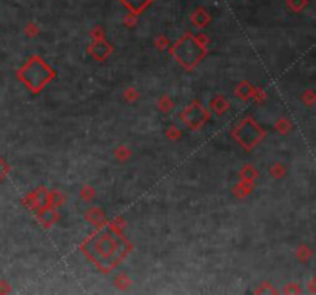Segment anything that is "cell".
I'll use <instances>...</instances> for the list:
<instances>
[{
    "label": "cell",
    "instance_id": "3957f363",
    "mask_svg": "<svg viewBox=\"0 0 316 295\" xmlns=\"http://www.w3.org/2000/svg\"><path fill=\"white\" fill-rule=\"evenodd\" d=\"M54 69L39 55L31 57L17 71L19 80H22L32 94H39L54 78Z\"/></svg>",
    "mask_w": 316,
    "mask_h": 295
},
{
    "label": "cell",
    "instance_id": "30bf717a",
    "mask_svg": "<svg viewBox=\"0 0 316 295\" xmlns=\"http://www.w3.org/2000/svg\"><path fill=\"white\" fill-rule=\"evenodd\" d=\"M253 92H255V89L247 83V82H244V83H241L239 85V88H238V91H236V94H238V97H242V99H247V97H250V95H253Z\"/></svg>",
    "mask_w": 316,
    "mask_h": 295
},
{
    "label": "cell",
    "instance_id": "8fae6325",
    "mask_svg": "<svg viewBox=\"0 0 316 295\" xmlns=\"http://www.w3.org/2000/svg\"><path fill=\"white\" fill-rule=\"evenodd\" d=\"M227 106H229V103L224 100V97H216L213 100V109L218 111V114H222L227 109Z\"/></svg>",
    "mask_w": 316,
    "mask_h": 295
},
{
    "label": "cell",
    "instance_id": "4fadbf2b",
    "mask_svg": "<svg viewBox=\"0 0 316 295\" xmlns=\"http://www.w3.org/2000/svg\"><path fill=\"white\" fill-rule=\"evenodd\" d=\"M8 171H9V166H8V163L3 160V159H0V182L6 177V174H8Z\"/></svg>",
    "mask_w": 316,
    "mask_h": 295
},
{
    "label": "cell",
    "instance_id": "5b68a950",
    "mask_svg": "<svg viewBox=\"0 0 316 295\" xmlns=\"http://www.w3.org/2000/svg\"><path fill=\"white\" fill-rule=\"evenodd\" d=\"M181 119L190 129H199L210 119V112L201 103L195 102L184 109V112L181 114Z\"/></svg>",
    "mask_w": 316,
    "mask_h": 295
},
{
    "label": "cell",
    "instance_id": "7c38bea8",
    "mask_svg": "<svg viewBox=\"0 0 316 295\" xmlns=\"http://www.w3.org/2000/svg\"><path fill=\"white\" fill-rule=\"evenodd\" d=\"M242 179L245 182H253V179H256V171L250 166H247L244 171H242Z\"/></svg>",
    "mask_w": 316,
    "mask_h": 295
},
{
    "label": "cell",
    "instance_id": "52a82bcc",
    "mask_svg": "<svg viewBox=\"0 0 316 295\" xmlns=\"http://www.w3.org/2000/svg\"><path fill=\"white\" fill-rule=\"evenodd\" d=\"M37 217H39V220H40V223H42L43 226H51V225L57 220V214H56L51 208H48V206L40 208Z\"/></svg>",
    "mask_w": 316,
    "mask_h": 295
},
{
    "label": "cell",
    "instance_id": "277c9868",
    "mask_svg": "<svg viewBox=\"0 0 316 295\" xmlns=\"http://www.w3.org/2000/svg\"><path fill=\"white\" fill-rule=\"evenodd\" d=\"M233 137L238 140L241 146H244L247 151H250L253 146H256L262 137H264V129L253 120V119H245L242 120L233 131Z\"/></svg>",
    "mask_w": 316,
    "mask_h": 295
},
{
    "label": "cell",
    "instance_id": "ba28073f",
    "mask_svg": "<svg viewBox=\"0 0 316 295\" xmlns=\"http://www.w3.org/2000/svg\"><path fill=\"white\" fill-rule=\"evenodd\" d=\"M133 14H139V12H142L150 3H151V0H120Z\"/></svg>",
    "mask_w": 316,
    "mask_h": 295
},
{
    "label": "cell",
    "instance_id": "9c48e42d",
    "mask_svg": "<svg viewBox=\"0 0 316 295\" xmlns=\"http://www.w3.org/2000/svg\"><path fill=\"white\" fill-rule=\"evenodd\" d=\"M191 20H193V23L196 25V26H199V28H204L208 22H210V15L205 12V11H202V9H199L196 14H193V17H191Z\"/></svg>",
    "mask_w": 316,
    "mask_h": 295
},
{
    "label": "cell",
    "instance_id": "5bb4252c",
    "mask_svg": "<svg viewBox=\"0 0 316 295\" xmlns=\"http://www.w3.org/2000/svg\"><path fill=\"white\" fill-rule=\"evenodd\" d=\"M278 129H283V131H287L289 128H290V125L286 122V120H283V122H278V126H276Z\"/></svg>",
    "mask_w": 316,
    "mask_h": 295
},
{
    "label": "cell",
    "instance_id": "7a4b0ae2",
    "mask_svg": "<svg viewBox=\"0 0 316 295\" xmlns=\"http://www.w3.org/2000/svg\"><path fill=\"white\" fill-rule=\"evenodd\" d=\"M205 43L207 37L193 35L191 32L184 34L171 48V55L178 60L181 66L185 69H193L205 55Z\"/></svg>",
    "mask_w": 316,
    "mask_h": 295
},
{
    "label": "cell",
    "instance_id": "6da1fadb",
    "mask_svg": "<svg viewBox=\"0 0 316 295\" xmlns=\"http://www.w3.org/2000/svg\"><path fill=\"white\" fill-rule=\"evenodd\" d=\"M82 249L102 271H110L127 255L130 245L119 232H103L88 239Z\"/></svg>",
    "mask_w": 316,
    "mask_h": 295
},
{
    "label": "cell",
    "instance_id": "8992f818",
    "mask_svg": "<svg viewBox=\"0 0 316 295\" xmlns=\"http://www.w3.org/2000/svg\"><path fill=\"white\" fill-rule=\"evenodd\" d=\"M113 52V48L110 43H107L103 38H97L93 46H91V55L96 58V60H105L110 54Z\"/></svg>",
    "mask_w": 316,
    "mask_h": 295
}]
</instances>
